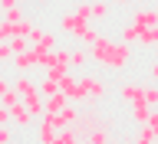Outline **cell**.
<instances>
[{
  "label": "cell",
  "instance_id": "cell-8",
  "mask_svg": "<svg viewBox=\"0 0 158 144\" xmlns=\"http://www.w3.org/2000/svg\"><path fill=\"white\" fill-rule=\"evenodd\" d=\"M76 115H79V108L73 105V102H69V105L63 108V111H56V115H43V118H46V121H53V128H56V131H63V128H73Z\"/></svg>",
  "mask_w": 158,
  "mask_h": 144
},
{
  "label": "cell",
  "instance_id": "cell-16",
  "mask_svg": "<svg viewBox=\"0 0 158 144\" xmlns=\"http://www.w3.org/2000/svg\"><path fill=\"white\" fill-rule=\"evenodd\" d=\"M132 108V121L135 125H148V115H152V105H145V102H138V105H128Z\"/></svg>",
  "mask_w": 158,
  "mask_h": 144
},
{
  "label": "cell",
  "instance_id": "cell-37",
  "mask_svg": "<svg viewBox=\"0 0 158 144\" xmlns=\"http://www.w3.org/2000/svg\"><path fill=\"white\" fill-rule=\"evenodd\" d=\"M10 7H17V0H0V13H3V10H10Z\"/></svg>",
  "mask_w": 158,
  "mask_h": 144
},
{
  "label": "cell",
  "instance_id": "cell-5",
  "mask_svg": "<svg viewBox=\"0 0 158 144\" xmlns=\"http://www.w3.org/2000/svg\"><path fill=\"white\" fill-rule=\"evenodd\" d=\"M59 92H63V95H66L73 105H82V102H86V92L79 88V79H76V76H69V72L59 79Z\"/></svg>",
  "mask_w": 158,
  "mask_h": 144
},
{
  "label": "cell",
  "instance_id": "cell-11",
  "mask_svg": "<svg viewBox=\"0 0 158 144\" xmlns=\"http://www.w3.org/2000/svg\"><path fill=\"white\" fill-rule=\"evenodd\" d=\"M33 121H36V118L27 111V105H23V102H17V105L10 108V125H17V128H30Z\"/></svg>",
  "mask_w": 158,
  "mask_h": 144
},
{
  "label": "cell",
  "instance_id": "cell-10",
  "mask_svg": "<svg viewBox=\"0 0 158 144\" xmlns=\"http://www.w3.org/2000/svg\"><path fill=\"white\" fill-rule=\"evenodd\" d=\"M132 23L135 26H158V10H152V7H138V10H132Z\"/></svg>",
  "mask_w": 158,
  "mask_h": 144
},
{
  "label": "cell",
  "instance_id": "cell-6",
  "mask_svg": "<svg viewBox=\"0 0 158 144\" xmlns=\"http://www.w3.org/2000/svg\"><path fill=\"white\" fill-rule=\"evenodd\" d=\"M59 26H63V33H69L73 39H79V36H82V33L89 29V20H82L79 13H63Z\"/></svg>",
  "mask_w": 158,
  "mask_h": 144
},
{
  "label": "cell",
  "instance_id": "cell-22",
  "mask_svg": "<svg viewBox=\"0 0 158 144\" xmlns=\"http://www.w3.org/2000/svg\"><path fill=\"white\" fill-rule=\"evenodd\" d=\"M142 98H145V105L158 108V85H142Z\"/></svg>",
  "mask_w": 158,
  "mask_h": 144
},
{
  "label": "cell",
  "instance_id": "cell-20",
  "mask_svg": "<svg viewBox=\"0 0 158 144\" xmlns=\"http://www.w3.org/2000/svg\"><path fill=\"white\" fill-rule=\"evenodd\" d=\"M53 144H82V141H79V134L73 131V128H63V131H56Z\"/></svg>",
  "mask_w": 158,
  "mask_h": 144
},
{
  "label": "cell",
  "instance_id": "cell-35",
  "mask_svg": "<svg viewBox=\"0 0 158 144\" xmlns=\"http://www.w3.org/2000/svg\"><path fill=\"white\" fill-rule=\"evenodd\" d=\"M73 13H79V17H82V20H89V3H79V7L73 10Z\"/></svg>",
  "mask_w": 158,
  "mask_h": 144
},
{
  "label": "cell",
  "instance_id": "cell-43",
  "mask_svg": "<svg viewBox=\"0 0 158 144\" xmlns=\"http://www.w3.org/2000/svg\"><path fill=\"white\" fill-rule=\"evenodd\" d=\"M0 69H3V66H0Z\"/></svg>",
  "mask_w": 158,
  "mask_h": 144
},
{
  "label": "cell",
  "instance_id": "cell-26",
  "mask_svg": "<svg viewBox=\"0 0 158 144\" xmlns=\"http://www.w3.org/2000/svg\"><path fill=\"white\" fill-rule=\"evenodd\" d=\"M30 33H33V23H30L27 17H23V20H17V23H13V36H30Z\"/></svg>",
  "mask_w": 158,
  "mask_h": 144
},
{
  "label": "cell",
  "instance_id": "cell-32",
  "mask_svg": "<svg viewBox=\"0 0 158 144\" xmlns=\"http://www.w3.org/2000/svg\"><path fill=\"white\" fill-rule=\"evenodd\" d=\"M148 128H152V134L158 141V108H152V115H148Z\"/></svg>",
  "mask_w": 158,
  "mask_h": 144
},
{
  "label": "cell",
  "instance_id": "cell-28",
  "mask_svg": "<svg viewBox=\"0 0 158 144\" xmlns=\"http://www.w3.org/2000/svg\"><path fill=\"white\" fill-rule=\"evenodd\" d=\"M17 102H20V95H17V92H13V85H10L7 92H0V105H7V108H13V105H17Z\"/></svg>",
  "mask_w": 158,
  "mask_h": 144
},
{
  "label": "cell",
  "instance_id": "cell-2",
  "mask_svg": "<svg viewBox=\"0 0 158 144\" xmlns=\"http://www.w3.org/2000/svg\"><path fill=\"white\" fill-rule=\"evenodd\" d=\"M102 125V115H99V108H86V111H79L76 121H73V131L79 134V141L89 134V131H96V128Z\"/></svg>",
  "mask_w": 158,
  "mask_h": 144
},
{
  "label": "cell",
  "instance_id": "cell-18",
  "mask_svg": "<svg viewBox=\"0 0 158 144\" xmlns=\"http://www.w3.org/2000/svg\"><path fill=\"white\" fill-rule=\"evenodd\" d=\"M109 13H112V7H109L106 0H96V3H89V20H106Z\"/></svg>",
  "mask_w": 158,
  "mask_h": 144
},
{
  "label": "cell",
  "instance_id": "cell-23",
  "mask_svg": "<svg viewBox=\"0 0 158 144\" xmlns=\"http://www.w3.org/2000/svg\"><path fill=\"white\" fill-rule=\"evenodd\" d=\"M99 39H102V33H99V29L89 23V29L82 33V36H79V43H82V46H92V43H99Z\"/></svg>",
  "mask_w": 158,
  "mask_h": 144
},
{
  "label": "cell",
  "instance_id": "cell-42",
  "mask_svg": "<svg viewBox=\"0 0 158 144\" xmlns=\"http://www.w3.org/2000/svg\"><path fill=\"white\" fill-rule=\"evenodd\" d=\"M132 144H138V141H132Z\"/></svg>",
  "mask_w": 158,
  "mask_h": 144
},
{
  "label": "cell",
  "instance_id": "cell-40",
  "mask_svg": "<svg viewBox=\"0 0 158 144\" xmlns=\"http://www.w3.org/2000/svg\"><path fill=\"white\" fill-rule=\"evenodd\" d=\"M106 144H112V138H109V141H106Z\"/></svg>",
  "mask_w": 158,
  "mask_h": 144
},
{
  "label": "cell",
  "instance_id": "cell-33",
  "mask_svg": "<svg viewBox=\"0 0 158 144\" xmlns=\"http://www.w3.org/2000/svg\"><path fill=\"white\" fill-rule=\"evenodd\" d=\"M13 141V131H10V125H0V144H10Z\"/></svg>",
  "mask_w": 158,
  "mask_h": 144
},
{
  "label": "cell",
  "instance_id": "cell-9",
  "mask_svg": "<svg viewBox=\"0 0 158 144\" xmlns=\"http://www.w3.org/2000/svg\"><path fill=\"white\" fill-rule=\"evenodd\" d=\"M27 39L33 43V49H40V53H53V49H56V39H53V33H46V29L33 26V33H30Z\"/></svg>",
  "mask_w": 158,
  "mask_h": 144
},
{
  "label": "cell",
  "instance_id": "cell-34",
  "mask_svg": "<svg viewBox=\"0 0 158 144\" xmlns=\"http://www.w3.org/2000/svg\"><path fill=\"white\" fill-rule=\"evenodd\" d=\"M0 125H10V108L0 105Z\"/></svg>",
  "mask_w": 158,
  "mask_h": 144
},
{
  "label": "cell",
  "instance_id": "cell-19",
  "mask_svg": "<svg viewBox=\"0 0 158 144\" xmlns=\"http://www.w3.org/2000/svg\"><path fill=\"white\" fill-rule=\"evenodd\" d=\"M138 33H142V26H135V23L128 20L125 26L118 29V39H122V43H138Z\"/></svg>",
  "mask_w": 158,
  "mask_h": 144
},
{
  "label": "cell",
  "instance_id": "cell-7",
  "mask_svg": "<svg viewBox=\"0 0 158 144\" xmlns=\"http://www.w3.org/2000/svg\"><path fill=\"white\" fill-rule=\"evenodd\" d=\"M10 85H13V92L20 95V102H27V98L40 95V85H36V82H33V79L27 76V72H20V76L13 79V82H10Z\"/></svg>",
  "mask_w": 158,
  "mask_h": 144
},
{
  "label": "cell",
  "instance_id": "cell-41",
  "mask_svg": "<svg viewBox=\"0 0 158 144\" xmlns=\"http://www.w3.org/2000/svg\"><path fill=\"white\" fill-rule=\"evenodd\" d=\"M17 3H23V0H17Z\"/></svg>",
  "mask_w": 158,
  "mask_h": 144
},
{
  "label": "cell",
  "instance_id": "cell-15",
  "mask_svg": "<svg viewBox=\"0 0 158 144\" xmlns=\"http://www.w3.org/2000/svg\"><path fill=\"white\" fill-rule=\"evenodd\" d=\"M36 134H40V144H53V138H56V128H53V121H46V118L40 115Z\"/></svg>",
  "mask_w": 158,
  "mask_h": 144
},
{
  "label": "cell",
  "instance_id": "cell-12",
  "mask_svg": "<svg viewBox=\"0 0 158 144\" xmlns=\"http://www.w3.org/2000/svg\"><path fill=\"white\" fill-rule=\"evenodd\" d=\"M118 95H122L125 105H138V102H145V98H142V85H135V82H125V85L118 88Z\"/></svg>",
  "mask_w": 158,
  "mask_h": 144
},
{
  "label": "cell",
  "instance_id": "cell-1",
  "mask_svg": "<svg viewBox=\"0 0 158 144\" xmlns=\"http://www.w3.org/2000/svg\"><path fill=\"white\" fill-rule=\"evenodd\" d=\"M132 59V43H122V39H99L89 46V62H99V66L112 69V72H122Z\"/></svg>",
  "mask_w": 158,
  "mask_h": 144
},
{
  "label": "cell",
  "instance_id": "cell-29",
  "mask_svg": "<svg viewBox=\"0 0 158 144\" xmlns=\"http://www.w3.org/2000/svg\"><path fill=\"white\" fill-rule=\"evenodd\" d=\"M138 144H155V134H152V128L148 125H138V138H135Z\"/></svg>",
  "mask_w": 158,
  "mask_h": 144
},
{
  "label": "cell",
  "instance_id": "cell-30",
  "mask_svg": "<svg viewBox=\"0 0 158 144\" xmlns=\"http://www.w3.org/2000/svg\"><path fill=\"white\" fill-rule=\"evenodd\" d=\"M10 59H13V49H10V43L3 39V43H0V66H10Z\"/></svg>",
  "mask_w": 158,
  "mask_h": 144
},
{
  "label": "cell",
  "instance_id": "cell-25",
  "mask_svg": "<svg viewBox=\"0 0 158 144\" xmlns=\"http://www.w3.org/2000/svg\"><path fill=\"white\" fill-rule=\"evenodd\" d=\"M86 62H89V46H76V49H73V66L82 69Z\"/></svg>",
  "mask_w": 158,
  "mask_h": 144
},
{
  "label": "cell",
  "instance_id": "cell-21",
  "mask_svg": "<svg viewBox=\"0 0 158 144\" xmlns=\"http://www.w3.org/2000/svg\"><path fill=\"white\" fill-rule=\"evenodd\" d=\"M36 85H40V95H43V98H49V95H56V92H59V82H56V79H49V76H43V82H36Z\"/></svg>",
  "mask_w": 158,
  "mask_h": 144
},
{
  "label": "cell",
  "instance_id": "cell-17",
  "mask_svg": "<svg viewBox=\"0 0 158 144\" xmlns=\"http://www.w3.org/2000/svg\"><path fill=\"white\" fill-rule=\"evenodd\" d=\"M138 46H145V49L158 46V26H145L142 29V33H138Z\"/></svg>",
  "mask_w": 158,
  "mask_h": 144
},
{
  "label": "cell",
  "instance_id": "cell-36",
  "mask_svg": "<svg viewBox=\"0 0 158 144\" xmlns=\"http://www.w3.org/2000/svg\"><path fill=\"white\" fill-rule=\"evenodd\" d=\"M148 76H152V79L158 82V56H155V62H152V69H148Z\"/></svg>",
  "mask_w": 158,
  "mask_h": 144
},
{
  "label": "cell",
  "instance_id": "cell-13",
  "mask_svg": "<svg viewBox=\"0 0 158 144\" xmlns=\"http://www.w3.org/2000/svg\"><path fill=\"white\" fill-rule=\"evenodd\" d=\"M66 105H69V98L63 95V92H56V95L43 98V115H56V111H63Z\"/></svg>",
  "mask_w": 158,
  "mask_h": 144
},
{
  "label": "cell",
  "instance_id": "cell-24",
  "mask_svg": "<svg viewBox=\"0 0 158 144\" xmlns=\"http://www.w3.org/2000/svg\"><path fill=\"white\" fill-rule=\"evenodd\" d=\"M53 56H56V49H53ZM43 72H46L49 79H56V82H59V79L66 76L69 69H66V66H59V62H53V66H46V69H43Z\"/></svg>",
  "mask_w": 158,
  "mask_h": 144
},
{
  "label": "cell",
  "instance_id": "cell-39",
  "mask_svg": "<svg viewBox=\"0 0 158 144\" xmlns=\"http://www.w3.org/2000/svg\"><path fill=\"white\" fill-rule=\"evenodd\" d=\"M112 3H118V7H125V3H128V0H112Z\"/></svg>",
  "mask_w": 158,
  "mask_h": 144
},
{
  "label": "cell",
  "instance_id": "cell-31",
  "mask_svg": "<svg viewBox=\"0 0 158 144\" xmlns=\"http://www.w3.org/2000/svg\"><path fill=\"white\" fill-rule=\"evenodd\" d=\"M7 43H10V49H13V53H23V49H30V46H27V36H10Z\"/></svg>",
  "mask_w": 158,
  "mask_h": 144
},
{
  "label": "cell",
  "instance_id": "cell-38",
  "mask_svg": "<svg viewBox=\"0 0 158 144\" xmlns=\"http://www.w3.org/2000/svg\"><path fill=\"white\" fill-rule=\"evenodd\" d=\"M7 88H10V82H7L3 76H0V92H7Z\"/></svg>",
  "mask_w": 158,
  "mask_h": 144
},
{
  "label": "cell",
  "instance_id": "cell-3",
  "mask_svg": "<svg viewBox=\"0 0 158 144\" xmlns=\"http://www.w3.org/2000/svg\"><path fill=\"white\" fill-rule=\"evenodd\" d=\"M79 88L86 92V102H102L109 95V85L99 76H79Z\"/></svg>",
  "mask_w": 158,
  "mask_h": 144
},
{
  "label": "cell",
  "instance_id": "cell-4",
  "mask_svg": "<svg viewBox=\"0 0 158 144\" xmlns=\"http://www.w3.org/2000/svg\"><path fill=\"white\" fill-rule=\"evenodd\" d=\"M10 66L17 69V72H30V69H40V49H23V53H13L10 59Z\"/></svg>",
  "mask_w": 158,
  "mask_h": 144
},
{
  "label": "cell",
  "instance_id": "cell-27",
  "mask_svg": "<svg viewBox=\"0 0 158 144\" xmlns=\"http://www.w3.org/2000/svg\"><path fill=\"white\" fill-rule=\"evenodd\" d=\"M23 17H27V13L20 10V3H17V7H10V10H3V13H0V20H7V23H17V20H23Z\"/></svg>",
  "mask_w": 158,
  "mask_h": 144
},
{
  "label": "cell",
  "instance_id": "cell-14",
  "mask_svg": "<svg viewBox=\"0 0 158 144\" xmlns=\"http://www.w3.org/2000/svg\"><path fill=\"white\" fill-rule=\"evenodd\" d=\"M109 138H112V131H109V125H106V121H102V125H99L96 131H89V134L82 138V144H106Z\"/></svg>",
  "mask_w": 158,
  "mask_h": 144
}]
</instances>
